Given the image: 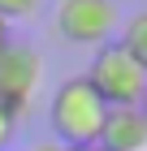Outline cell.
Instances as JSON below:
<instances>
[{"mask_svg":"<svg viewBox=\"0 0 147 151\" xmlns=\"http://www.w3.org/2000/svg\"><path fill=\"white\" fill-rule=\"evenodd\" d=\"M104 116H108V104H104L95 86L87 78H65L52 95V108H48V121H52V134L65 151H87L100 142Z\"/></svg>","mask_w":147,"mask_h":151,"instance_id":"6da1fadb","label":"cell"},{"mask_svg":"<svg viewBox=\"0 0 147 151\" xmlns=\"http://www.w3.org/2000/svg\"><path fill=\"white\" fill-rule=\"evenodd\" d=\"M82 78L95 86V95H100L108 108H138V99H143V91H147V69L117 43V39L104 43V47H95L91 69L82 73Z\"/></svg>","mask_w":147,"mask_h":151,"instance_id":"7a4b0ae2","label":"cell"},{"mask_svg":"<svg viewBox=\"0 0 147 151\" xmlns=\"http://www.w3.org/2000/svg\"><path fill=\"white\" fill-rule=\"evenodd\" d=\"M56 30L69 43L104 47L117 35V4L113 0H61L56 4Z\"/></svg>","mask_w":147,"mask_h":151,"instance_id":"3957f363","label":"cell"},{"mask_svg":"<svg viewBox=\"0 0 147 151\" xmlns=\"http://www.w3.org/2000/svg\"><path fill=\"white\" fill-rule=\"evenodd\" d=\"M39 73H43V60H39L35 47L9 43L4 52H0V104L9 108L13 116L26 112L35 86H39Z\"/></svg>","mask_w":147,"mask_h":151,"instance_id":"277c9868","label":"cell"},{"mask_svg":"<svg viewBox=\"0 0 147 151\" xmlns=\"http://www.w3.org/2000/svg\"><path fill=\"white\" fill-rule=\"evenodd\" d=\"M100 151H147V121L138 108H108L100 129Z\"/></svg>","mask_w":147,"mask_h":151,"instance_id":"5b68a950","label":"cell"},{"mask_svg":"<svg viewBox=\"0 0 147 151\" xmlns=\"http://www.w3.org/2000/svg\"><path fill=\"white\" fill-rule=\"evenodd\" d=\"M117 43H121L125 52H130V56H134L138 65L147 69V9H143V13H134V17L121 26V39H117Z\"/></svg>","mask_w":147,"mask_h":151,"instance_id":"8992f818","label":"cell"},{"mask_svg":"<svg viewBox=\"0 0 147 151\" xmlns=\"http://www.w3.org/2000/svg\"><path fill=\"white\" fill-rule=\"evenodd\" d=\"M39 4H43V0H0V17H4V22H17V17L39 13Z\"/></svg>","mask_w":147,"mask_h":151,"instance_id":"52a82bcc","label":"cell"},{"mask_svg":"<svg viewBox=\"0 0 147 151\" xmlns=\"http://www.w3.org/2000/svg\"><path fill=\"white\" fill-rule=\"evenodd\" d=\"M13 129H17V116H13L9 108L0 104V151H4V147L13 142Z\"/></svg>","mask_w":147,"mask_h":151,"instance_id":"ba28073f","label":"cell"},{"mask_svg":"<svg viewBox=\"0 0 147 151\" xmlns=\"http://www.w3.org/2000/svg\"><path fill=\"white\" fill-rule=\"evenodd\" d=\"M4 47H9V22L0 17V52H4Z\"/></svg>","mask_w":147,"mask_h":151,"instance_id":"9c48e42d","label":"cell"},{"mask_svg":"<svg viewBox=\"0 0 147 151\" xmlns=\"http://www.w3.org/2000/svg\"><path fill=\"white\" fill-rule=\"evenodd\" d=\"M35 151H65V147H61V142H39Z\"/></svg>","mask_w":147,"mask_h":151,"instance_id":"30bf717a","label":"cell"},{"mask_svg":"<svg viewBox=\"0 0 147 151\" xmlns=\"http://www.w3.org/2000/svg\"><path fill=\"white\" fill-rule=\"evenodd\" d=\"M138 112H143V121H147V91H143V99H138Z\"/></svg>","mask_w":147,"mask_h":151,"instance_id":"8fae6325","label":"cell"},{"mask_svg":"<svg viewBox=\"0 0 147 151\" xmlns=\"http://www.w3.org/2000/svg\"><path fill=\"white\" fill-rule=\"evenodd\" d=\"M87 151H100V147H87Z\"/></svg>","mask_w":147,"mask_h":151,"instance_id":"7c38bea8","label":"cell"}]
</instances>
